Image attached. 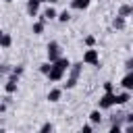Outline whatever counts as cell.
I'll return each mask as SVG.
<instances>
[{"instance_id": "1", "label": "cell", "mask_w": 133, "mask_h": 133, "mask_svg": "<svg viewBox=\"0 0 133 133\" xmlns=\"http://www.w3.org/2000/svg\"><path fill=\"white\" fill-rule=\"evenodd\" d=\"M60 56H64L62 54V46L58 44V42H48V46H46V60H50V62H56Z\"/></svg>"}, {"instance_id": "2", "label": "cell", "mask_w": 133, "mask_h": 133, "mask_svg": "<svg viewBox=\"0 0 133 133\" xmlns=\"http://www.w3.org/2000/svg\"><path fill=\"white\" fill-rule=\"evenodd\" d=\"M112 106H116V91H104L98 100V108L102 110H110Z\"/></svg>"}, {"instance_id": "3", "label": "cell", "mask_w": 133, "mask_h": 133, "mask_svg": "<svg viewBox=\"0 0 133 133\" xmlns=\"http://www.w3.org/2000/svg\"><path fill=\"white\" fill-rule=\"evenodd\" d=\"M83 62L89 66H100V52L96 48H87L83 50Z\"/></svg>"}, {"instance_id": "4", "label": "cell", "mask_w": 133, "mask_h": 133, "mask_svg": "<svg viewBox=\"0 0 133 133\" xmlns=\"http://www.w3.org/2000/svg\"><path fill=\"white\" fill-rule=\"evenodd\" d=\"M64 75H66V71L60 69V66H56V64L52 62V69H50V73H48V81H50V83H58V81L64 79Z\"/></svg>"}, {"instance_id": "5", "label": "cell", "mask_w": 133, "mask_h": 133, "mask_svg": "<svg viewBox=\"0 0 133 133\" xmlns=\"http://www.w3.org/2000/svg\"><path fill=\"white\" fill-rule=\"evenodd\" d=\"M17 89H19V77H15V75H8L6 79H4V94H17Z\"/></svg>"}, {"instance_id": "6", "label": "cell", "mask_w": 133, "mask_h": 133, "mask_svg": "<svg viewBox=\"0 0 133 133\" xmlns=\"http://www.w3.org/2000/svg\"><path fill=\"white\" fill-rule=\"evenodd\" d=\"M39 6H42V0H27L25 2V12H27V17H37L39 15Z\"/></svg>"}, {"instance_id": "7", "label": "cell", "mask_w": 133, "mask_h": 133, "mask_svg": "<svg viewBox=\"0 0 133 133\" xmlns=\"http://www.w3.org/2000/svg\"><path fill=\"white\" fill-rule=\"evenodd\" d=\"M46 23H48V21H46L44 17H39L37 21H33V25H31V33H33V35H42L44 29H46Z\"/></svg>"}, {"instance_id": "8", "label": "cell", "mask_w": 133, "mask_h": 133, "mask_svg": "<svg viewBox=\"0 0 133 133\" xmlns=\"http://www.w3.org/2000/svg\"><path fill=\"white\" fill-rule=\"evenodd\" d=\"M62 89H64V87H52V89L48 91L46 100H48V102H52V104L60 102V98H62Z\"/></svg>"}, {"instance_id": "9", "label": "cell", "mask_w": 133, "mask_h": 133, "mask_svg": "<svg viewBox=\"0 0 133 133\" xmlns=\"http://www.w3.org/2000/svg\"><path fill=\"white\" fill-rule=\"evenodd\" d=\"M125 27H127V17H123V15H118V12H116V17L112 19V29L123 31Z\"/></svg>"}, {"instance_id": "10", "label": "cell", "mask_w": 133, "mask_h": 133, "mask_svg": "<svg viewBox=\"0 0 133 133\" xmlns=\"http://www.w3.org/2000/svg\"><path fill=\"white\" fill-rule=\"evenodd\" d=\"M87 116H89V123H94L96 127H100V125H102V108H98V106H96Z\"/></svg>"}, {"instance_id": "11", "label": "cell", "mask_w": 133, "mask_h": 133, "mask_svg": "<svg viewBox=\"0 0 133 133\" xmlns=\"http://www.w3.org/2000/svg\"><path fill=\"white\" fill-rule=\"evenodd\" d=\"M91 4V0H71V10H87Z\"/></svg>"}, {"instance_id": "12", "label": "cell", "mask_w": 133, "mask_h": 133, "mask_svg": "<svg viewBox=\"0 0 133 133\" xmlns=\"http://www.w3.org/2000/svg\"><path fill=\"white\" fill-rule=\"evenodd\" d=\"M121 87L133 91V71H127V73H125V77L121 79Z\"/></svg>"}, {"instance_id": "13", "label": "cell", "mask_w": 133, "mask_h": 133, "mask_svg": "<svg viewBox=\"0 0 133 133\" xmlns=\"http://www.w3.org/2000/svg\"><path fill=\"white\" fill-rule=\"evenodd\" d=\"M42 17H44L46 21H54V19H58V10L54 8V4H48V8H44Z\"/></svg>"}, {"instance_id": "14", "label": "cell", "mask_w": 133, "mask_h": 133, "mask_svg": "<svg viewBox=\"0 0 133 133\" xmlns=\"http://www.w3.org/2000/svg\"><path fill=\"white\" fill-rule=\"evenodd\" d=\"M10 46H12V35H10L8 31H2V33H0V48H2V50H8Z\"/></svg>"}, {"instance_id": "15", "label": "cell", "mask_w": 133, "mask_h": 133, "mask_svg": "<svg viewBox=\"0 0 133 133\" xmlns=\"http://www.w3.org/2000/svg\"><path fill=\"white\" fill-rule=\"evenodd\" d=\"M83 64H85L83 60H81V62H73V64H71V69H69V75H71V77H75V79H79V77H81V73H83Z\"/></svg>"}, {"instance_id": "16", "label": "cell", "mask_w": 133, "mask_h": 133, "mask_svg": "<svg viewBox=\"0 0 133 133\" xmlns=\"http://www.w3.org/2000/svg\"><path fill=\"white\" fill-rule=\"evenodd\" d=\"M129 100H131V91L129 89H123V91L116 94V106H125V104H129Z\"/></svg>"}, {"instance_id": "17", "label": "cell", "mask_w": 133, "mask_h": 133, "mask_svg": "<svg viewBox=\"0 0 133 133\" xmlns=\"http://www.w3.org/2000/svg\"><path fill=\"white\" fill-rule=\"evenodd\" d=\"M54 64H56V66H60V69H64V71L69 73V69H71V64H73V62H71V60H69L66 56H60V58H58V60H56Z\"/></svg>"}, {"instance_id": "18", "label": "cell", "mask_w": 133, "mask_h": 133, "mask_svg": "<svg viewBox=\"0 0 133 133\" xmlns=\"http://www.w3.org/2000/svg\"><path fill=\"white\" fill-rule=\"evenodd\" d=\"M118 15L131 17V15H133V4H121V6H118Z\"/></svg>"}, {"instance_id": "19", "label": "cell", "mask_w": 133, "mask_h": 133, "mask_svg": "<svg viewBox=\"0 0 133 133\" xmlns=\"http://www.w3.org/2000/svg\"><path fill=\"white\" fill-rule=\"evenodd\" d=\"M10 75H15V77H19V79H21V77L25 75V64H15V66H12V71H10Z\"/></svg>"}, {"instance_id": "20", "label": "cell", "mask_w": 133, "mask_h": 133, "mask_svg": "<svg viewBox=\"0 0 133 133\" xmlns=\"http://www.w3.org/2000/svg\"><path fill=\"white\" fill-rule=\"evenodd\" d=\"M77 83H79V79H75V77L69 75V77H66V83H62V87H64V89H75Z\"/></svg>"}, {"instance_id": "21", "label": "cell", "mask_w": 133, "mask_h": 133, "mask_svg": "<svg viewBox=\"0 0 133 133\" xmlns=\"http://www.w3.org/2000/svg\"><path fill=\"white\" fill-rule=\"evenodd\" d=\"M56 21H60V23H69V21H71V10H66V8H64V10H60Z\"/></svg>"}, {"instance_id": "22", "label": "cell", "mask_w": 133, "mask_h": 133, "mask_svg": "<svg viewBox=\"0 0 133 133\" xmlns=\"http://www.w3.org/2000/svg\"><path fill=\"white\" fill-rule=\"evenodd\" d=\"M83 46H85V48H94V46H96V35H91V33L85 35V37H83Z\"/></svg>"}, {"instance_id": "23", "label": "cell", "mask_w": 133, "mask_h": 133, "mask_svg": "<svg viewBox=\"0 0 133 133\" xmlns=\"http://www.w3.org/2000/svg\"><path fill=\"white\" fill-rule=\"evenodd\" d=\"M10 71H12V66H10L8 62H2V64H0V75H2L4 79H6L8 75H10Z\"/></svg>"}, {"instance_id": "24", "label": "cell", "mask_w": 133, "mask_h": 133, "mask_svg": "<svg viewBox=\"0 0 133 133\" xmlns=\"http://www.w3.org/2000/svg\"><path fill=\"white\" fill-rule=\"evenodd\" d=\"M50 69H52V62H50V60H46V62H42V64H39V73H42V75H46V77H48Z\"/></svg>"}, {"instance_id": "25", "label": "cell", "mask_w": 133, "mask_h": 133, "mask_svg": "<svg viewBox=\"0 0 133 133\" xmlns=\"http://www.w3.org/2000/svg\"><path fill=\"white\" fill-rule=\"evenodd\" d=\"M48 131H54V125H52V123H44V125L39 127V133H48Z\"/></svg>"}, {"instance_id": "26", "label": "cell", "mask_w": 133, "mask_h": 133, "mask_svg": "<svg viewBox=\"0 0 133 133\" xmlns=\"http://www.w3.org/2000/svg\"><path fill=\"white\" fill-rule=\"evenodd\" d=\"M123 69H125V71H133V56H129V58L123 62Z\"/></svg>"}, {"instance_id": "27", "label": "cell", "mask_w": 133, "mask_h": 133, "mask_svg": "<svg viewBox=\"0 0 133 133\" xmlns=\"http://www.w3.org/2000/svg\"><path fill=\"white\" fill-rule=\"evenodd\" d=\"M110 133H121L123 131V125H116V123H110V129H108Z\"/></svg>"}, {"instance_id": "28", "label": "cell", "mask_w": 133, "mask_h": 133, "mask_svg": "<svg viewBox=\"0 0 133 133\" xmlns=\"http://www.w3.org/2000/svg\"><path fill=\"white\" fill-rule=\"evenodd\" d=\"M104 91H114V81H104Z\"/></svg>"}, {"instance_id": "29", "label": "cell", "mask_w": 133, "mask_h": 133, "mask_svg": "<svg viewBox=\"0 0 133 133\" xmlns=\"http://www.w3.org/2000/svg\"><path fill=\"white\" fill-rule=\"evenodd\" d=\"M94 127H96L94 123H87V125H83V127H81V133H91V131H94Z\"/></svg>"}, {"instance_id": "30", "label": "cell", "mask_w": 133, "mask_h": 133, "mask_svg": "<svg viewBox=\"0 0 133 133\" xmlns=\"http://www.w3.org/2000/svg\"><path fill=\"white\" fill-rule=\"evenodd\" d=\"M125 123L133 125V110H131V112H127V116H125Z\"/></svg>"}, {"instance_id": "31", "label": "cell", "mask_w": 133, "mask_h": 133, "mask_svg": "<svg viewBox=\"0 0 133 133\" xmlns=\"http://www.w3.org/2000/svg\"><path fill=\"white\" fill-rule=\"evenodd\" d=\"M6 108H8V102H4V100H2V104H0V114H4V112H6Z\"/></svg>"}, {"instance_id": "32", "label": "cell", "mask_w": 133, "mask_h": 133, "mask_svg": "<svg viewBox=\"0 0 133 133\" xmlns=\"http://www.w3.org/2000/svg\"><path fill=\"white\" fill-rule=\"evenodd\" d=\"M56 2H60V0H48V4H56Z\"/></svg>"}, {"instance_id": "33", "label": "cell", "mask_w": 133, "mask_h": 133, "mask_svg": "<svg viewBox=\"0 0 133 133\" xmlns=\"http://www.w3.org/2000/svg\"><path fill=\"white\" fill-rule=\"evenodd\" d=\"M2 2H4V4H10V2H15V0H2Z\"/></svg>"}, {"instance_id": "34", "label": "cell", "mask_w": 133, "mask_h": 133, "mask_svg": "<svg viewBox=\"0 0 133 133\" xmlns=\"http://www.w3.org/2000/svg\"><path fill=\"white\" fill-rule=\"evenodd\" d=\"M42 4H48V0H42Z\"/></svg>"}]
</instances>
